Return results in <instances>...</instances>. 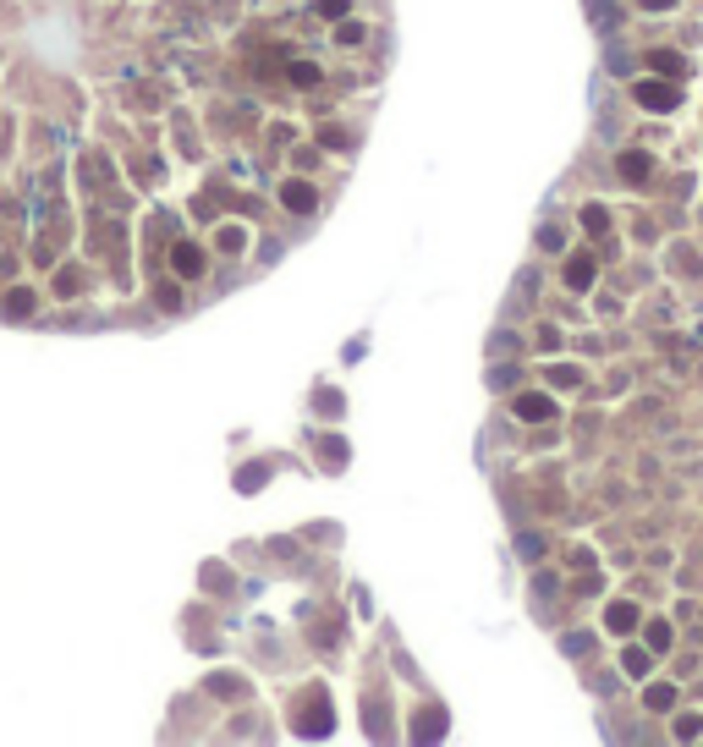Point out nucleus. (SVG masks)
Segmentation results:
<instances>
[{"label":"nucleus","mask_w":703,"mask_h":747,"mask_svg":"<svg viewBox=\"0 0 703 747\" xmlns=\"http://www.w3.org/2000/svg\"><path fill=\"white\" fill-rule=\"evenodd\" d=\"M220 248H231V253L242 248V226H226V231H220Z\"/></svg>","instance_id":"nucleus-13"},{"label":"nucleus","mask_w":703,"mask_h":747,"mask_svg":"<svg viewBox=\"0 0 703 747\" xmlns=\"http://www.w3.org/2000/svg\"><path fill=\"white\" fill-rule=\"evenodd\" d=\"M621 176H626V182H643V176H648V154H626V160H621Z\"/></svg>","instance_id":"nucleus-7"},{"label":"nucleus","mask_w":703,"mask_h":747,"mask_svg":"<svg viewBox=\"0 0 703 747\" xmlns=\"http://www.w3.org/2000/svg\"><path fill=\"white\" fill-rule=\"evenodd\" d=\"M643 6H648V11H665V6H676V0H643Z\"/></svg>","instance_id":"nucleus-15"},{"label":"nucleus","mask_w":703,"mask_h":747,"mask_svg":"<svg viewBox=\"0 0 703 747\" xmlns=\"http://www.w3.org/2000/svg\"><path fill=\"white\" fill-rule=\"evenodd\" d=\"M648 648H660V654L670 648V626H665V621H654V626H648Z\"/></svg>","instance_id":"nucleus-9"},{"label":"nucleus","mask_w":703,"mask_h":747,"mask_svg":"<svg viewBox=\"0 0 703 747\" xmlns=\"http://www.w3.org/2000/svg\"><path fill=\"white\" fill-rule=\"evenodd\" d=\"M604 621H610V632H626V626L638 621V610H632V604H610V616H604Z\"/></svg>","instance_id":"nucleus-6"},{"label":"nucleus","mask_w":703,"mask_h":747,"mask_svg":"<svg viewBox=\"0 0 703 747\" xmlns=\"http://www.w3.org/2000/svg\"><path fill=\"white\" fill-rule=\"evenodd\" d=\"M654 61V72H670V77H682L687 66H682V55H670V50H660V55H648Z\"/></svg>","instance_id":"nucleus-8"},{"label":"nucleus","mask_w":703,"mask_h":747,"mask_svg":"<svg viewBox=\"0 0 703 747\" xmlns=\"http://www.w3.org/2000/svg\"><path fill=\"white\" fill-rule=\"evenodd\" d=\"M632 99H638L643 110H676V88H670V83H638V88H632Z\"/></svg>","instance_id":"nucleus-1"},{"label":"nucleus","mask_w":703,"mask_h":747,"mask_svg":"<svg viewBox=\"0 0 703 747\" xmlns=\"http://www.w3.org/2000/svg\"><path fill=\"white\" fill-rule=\"evenodd\" d=\"M670 704H676L670 687H648V709H670Z\"/></svg>","instance_id":"nucleus-11"},{"label":"nucleus","mask_w":703,"mask_h":747,"mask_svg":"<svg viewBox=\"0 0 703 747\" xmlns=\"http://www.w3.org/2000/svg\"><path fill=\"white\" fill-rule=\"evenodd\" d=\"M517 418L522 423H544V418H555V401L550 396H517Z\"/></svg>","instance_id":"nucleus-2"},{"label":"nucleus","mask_w":703,"mask_h":747,"mask_svg":"<svg viewBox=\"0 0 703 747\" xmlns=\"http://www.w3.org/2000/svg\"><path fill=\"white\" fill-rule=\"evenodd\" d=\"M319 11H325V17H341V11H347V0H319Z\"/></svg>","instance_id":"nucleus-14"},{"label":"nucleus","mask_w":703,"mask_h":747,"mask_svg":"<svg viewBox=\"0 0 703 747\" xmlns=\"http://www.w3.org/2000/svg\"><path fill=\"white\" fill-rule=\"evenodd\" d=\"M582 226H588V231H604V226H610V214L594 204V209H582Z\"/></svg>","instance_id":"nucleus-10"},{"label":"nucleus","mask_w":703,"mask_h":747,"mask_svg":"<svg viewBox=\"0 0 703 747\" xmlns=\"http://www.w3.org/2000/svg\"><path fill=\"white\" fill-rule=\"evenodd\" d=\"M335 39H341V44H357V39H363V22H341V28H335Z\"/></svg>","instance_id":"nucleus-12"},{"label":"nucleus","mask_w":703,"mask_h":747,"mask_svg":"<svg viewBox=\"0 0 703 747\" xmlns=\"http://www.w3.org/2000/svg\"><path fill=\"white\" fill-rule=\"evenodd\" d=\"M588 280H594V258H588V253H577V258H566V286H588Z\"/></svg>","instance_id":"nucleus-3"},{"label":"nucleus","mask_w":703,"mask_h":747,"mask_svg":"<svg viewBox=\"0 0 703 747\" xmlns=\"http://www.w3.org/2000/svg\"><path fill=\"white\" fill-rule=\"evenodd\" d=\"M280 198H286V209L303 214V209H313V187L308 182H286V187H280Z\"/></svg>","instance_id":"nucleus-4"},{"label":"nucleus","mask_w":703,"mask_h":747,"mask_svg":"<svg viewBox=\"0 0 703 747\" xmlns=\"http://www.w3.org/2000/svg\"><path fill=\"white\" fill-rule=\"evenodd\" d=\"M176 270H182V275H198V270H204V253L192 248V242H182V248H176Z\"/></svg>","instance_id":"nucleus-5"}]
</instances>
